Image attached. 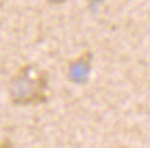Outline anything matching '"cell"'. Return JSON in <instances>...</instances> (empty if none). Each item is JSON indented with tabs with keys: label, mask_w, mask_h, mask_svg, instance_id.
Returning <instances> with one entry per match:
<instances>
[{
	"label": "cell",
	"mask_w": 150,
	"mask_h": 148,
	"mask_svg": "<svg viewBox=\"0 0 150 148\" xmlns=\"http://www.w3.org/2000/svg\"><path fill=\"white\" fill-rule=\"evenodd\" d=\"M32 65H25L11 80L10 97L17 105L40 104L47 100L45 93L47 89L46 75L38 71V74L32 76Z\"/></svg>",
	"instance_id": "obj_1"
},
{
	"label": "cell",
	"mask_w": 150,
	"mask_h": 148,
	"mask_svg": "<svg viewBox=\"0 0 150 148\" xmlns=\"http://www.w3.org/2000/svg\"><path fill=\"white\" fill-rule=\"evenodd\" d=\"M91 53H85L78 60H75L74 62H71L70 69H68L70 80H72L74 83H78V85L86 83L88 78H89V72H91Z\"/></svg>",
	"instance_id": "obj_2"
},
{
	"label": "cell",
	"mask_w": 150,
	"mask_h": 148,
	"mask_svg": "<svg viewBox=\"0 0 150 148\" xmlns=\"http://www.w3.org/2000/svg\"><path fill=\"white\" fill-rule=\"evenodd\" d=\"M49 3H53V4H60V3H63L65 0H47Z\"/></svg>",
	"instance_id": "obj_3"
},
{
	"label": "cell",
	"mask_w": 150,
	"mask_h": 148,
	"mask_svg": "<svg viewBox=\"0 0 150 148\" xmlns=\"http://www.w3.org/2000/svg\"><path fill=\"white\" fill-rule=\"evenodd\" d=\"M89 1H91V3H102L103 0H89Z\"/></svg>",
	"instance_id": "obj_4"
}]
</instances>
